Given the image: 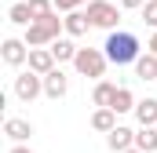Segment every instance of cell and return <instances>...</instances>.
I'll use <instances>...</instances> for the list:
<instances>
[{
	"instance_id": "obj_4",
	"label": "cell",
	"mask_w": 157,
	"mask_h": 153,
	"mask_svg": "<svg viewBox=\"0 0 157 153\" xmlns=\"http://www.w3.org/2000/svg\"><path fill=\"white\" fill-rule=\"evenodd\" d=\"M84 15H88V22L95 26V29H117V22H121V7L117 4H110V0H91L88 7H84Z\"/></svg>"
},
{
	"instance_id": "obj_5",
	"label": "cell",
	"mask_w": 157,
	"mask_h": 153,
	"mask_svg": "<svg viewBox=\"0 0 157 153\" xmlns=\"http://www.w3.org/2000/svg\"><path fill=\"white\" fill-rule=\"evenodd\" d=\"M40 95H44V76L29 73V69L15 76V99H18V102H33Z\"/></svg>"
},
{
	"instance_id": "obj_13",
	"label": "cell",
	"mask_w": 157,
	"mask_h": 153,
	"mask_svg": "<svg viewBox=\"0 0 157 153\" xmlns=\"http://www.w3.org/2000/svg\"><path fill=\"white\" fill-rule=\"evenodd\" d=\"M135 120H139V128H157V99H139Z\"/></svg>"
},
{
	"instance_id": "obj_16",
	"label": "cell",
	"mask_w": 157,
	"mask_h": 153,
	"mask_svg": "<svg viewBox=\"0 0 157 153\" xmlns=\"http://www.w3.org/2000/svg\"><path fill=\"white\" fill-rule=\"evenodd\" d=\"M135 106H139V99H135V95H132V88H124V84H121L117 88V99H113V113H135Z\"/></svg>"
},
{
	"instance_id": "obj_1",
	"label": "cell",
	"mask_w": 157,
	"mask_h": 153,
	"mask_svg": "<svg viewBox=\"0 0 157 153\" xmlns=\"http://www.w3.org/2000/svg\"><path fill=\"white\" fill-rule=\"evenodd\" d=\"M102 51H106V58H110L113 66H135L139 55H143L139 37H135V33H124V29H113V33L106 37V44H102Z\"/></svg>"
},
{
	"instance_id": "obj_2",
	"label": "cell",
	"mask_w": 157,
	"mask_h": 153,
	"mask_svg": "<svg viewBox=\"0 0 157 153\" xmlns=\"http://www.w3.org/2000/svg\"><path fill=\"white\" fill-rule=\"evenodd\" d=\"M62 33H66V22H62L59 15H51V18L33 22V26L26 29V37H22V40H26V47L33 51V47H51V44L62 37Z\"/></svg>"
},
{
	"instance_id": "obj_17",
	"label": "cell",
	"mask_w": 157,
	"mask_h": 153,
	"mask_svg": "<svg viewBox=\"0 0 157 153\" xmlns=\"http://www.w3.org/2000/svg\"><path fill=\"white\" fill-rule=\"evenodd\" d=\"M91 128L102 131V135H110V131L117 128V113H113V110H95V113H91Z\"/></svg>"
},
{
	"instance_id": "obj_21",
	"label": "cell",
	"mask_w": 157,
	"mask_h": 153,
	"mask_svg": "<svg viewBox=\"0 0 157 153\" xmlns=\"http://www.w3.org/2000/svg\"><path fill=\"white\" fill-rule=\"evenodd\" d=\"M80 4H91V0H55V11L70 15V11H80Z\"/></svg>"
},
{
	"instance_id": "obj_9",
	"label": "cell",
	"mask_w": 157,
	"mask_h": 153,
	"mask_svg": "<svg viewBox=\"0 0 157 153\" xmlns=\"http://www.w3.org/2000/svg\"><path fill=\"white\" fill-rule=\"evenodd\" d=\"M106 146L113 153H128V150H135V131L132 128H124V124H117L110 135H106Z\"/></svg>"
},
{
	"instance_id": "obj_3",
	"label": "cell",
	"mask_w": 157,
	"mask_h": 153,
	"mask_svg": "<svg viewBox=\"0 0 157 153\" xmlns=\"http://www.w3.org/2000/svg\"><path fill=\"white\" fill-rule=\"evenodd\" d=\"M106 51L102 47H80L77 51V58H73V69H77L80 76H91L95 84L102 80V73H106Z\"/></svg>"
},
{
	"instance_id": "obj_22",
	"label": "cell",
	"mask_w": 157,
	"mask_h": 153,
	"mask_svg": "<svg viewBox=\"0 0 157 153\" xmlns=\"http://www.w3.org/2000/svg\"><path fill=\"white\" fill-rule=\"evenodd\" d=\"M139 15H143V22H150V26H154V33H157V4H154V0H146V7H143Z\"/></svg>"
},
{
	"instance_id": "obj_10",
	"label": "cell",
	"mask_w": 157,
	"mask_h": 153,
	"mask_svg": "<svg viewBox=\"0 0 157 153\" xmlns=\"http://www.w3.org/2000/svg\"><path fill=\"white\" fill-rule=\"evenodd\" d=\"M117 88H121V84H110V80H99V84L91 88V102H95V110H113V99H117Z\"/></svg>"
},
{
	"instance_id": "obj_23",
	"label": "cell",
	"mask_w": 157,
	"mask_h": 153,
	"mask_svg": "<svg viewBox=\"0 0 157 153\" xmlns=\"http://www.w3.org/2000/svg\"><path fill=\"white\" fill-rule=\"evenodd\" d=\"M146 0H121V11H143Z\"/></svg>"
},
{
	"instance_id": "obj_25",
	"label": "cell",
	"mask_w": 157,
	"mask_h": 153,
	"mask_svg": "<svg viewBox=\"0 0 157 153\" xmlns=\"http://www.w3.org/2000/svg\"><path fill=\"white\" fill-rule=\"evenodd\" d=\"M146 47H150V55H157V33L150 37V44H146Z\"/></svg>"
},
{
	"instance_id": "obj_11",
	"label": "cell",
	"mask_w": 157,
	"mask_h": 153,
	"mask_svg": "<svg viewBox=\"0 0 157 153\" xmlns=\"http://www.w3.org/2000/svg\"><path fill=\"white\" fill-rule=\"evenodd\" d=\"M66 91H70V76L62 73V69H51V73L44 76V95H48V99H55V102H59Z\"/></svg>"
},
{
	"instance_id": "obj_7",
	"label": "cell",
	"mask_w": 157,
	"mask_h": 153,
	"mask_svg": "<svg viewBox=\"0 0 157 153\" xmlns=\"http://www.w3.org/2000/svg\"><path fill=\"white\" fill-rule=\"evenodd\" d=\"M29 73H37V76H48L51 69H59V62H55V55H51V47H33L29 51Z\"/></svg>"
},
{
	"instance_id": "obj_14",
	"label": "cell",
	"mask_w": 157,
	"mask_h": 153,
	"mask_svg": "<svg viewBox=\"0 0 157 153\" xmlns=\"http://www.w3.org/2000/svg\"><path fill=\"white\" fill-rule=\"evenodd\" d=\"M7 22H11V26H22V29H29V26H33L29 0H18V4H11V11H7Z\"/></svg>"
},
{
	"instance_id": "obj_20",
	"label": "cell",
	"mask_w": 157,
	"mask_h": 153,
	"mask_svg": "<svg viewBox=\"0 0 157 153\" xmlns=\"http://www.w3.org/2000/svg\"><path fill=\"white\" fill-rule=\"evenodd\" d=\"M29 11H33V22L51 18V15H55V0H29Z\"/></svg>"
},
{
	"instance_id": "obj_19",
	"label": "cell",
	"mask_w": 157,
	"mask_h": 153,
	"mask_svg": "<svg viewBox=\"0 0 157 153\" xmlns=\"http://www.w3.org/2000/svg\"><path fill=\"white\" fill-rule=\"evenodd\" d=\"M135 150L157 153V128H139V131H135Z\"/></svg>"
},
{
	"instance_id": "obj_12",
	"label": "cell",
	"mask_w": 157,
	"mask_h": 153,
	"mask_svg": "<svg viewBox=\"0 0 157 153\" xmlns=\"http://www.w3.org/2000/svg\"><path fill=\"white\" fill-rule=\"evenodd\" d=\"M62 22H66V37H70V40L84 37V33L91 29V22H88V15H84V11H70V15H66Z\"/></svg>"
},
{
	"instance_id": "obj_6",
	"label": "cell",
	"mask_w": 157,
	"mask_h": 153,
	"mask_svg": "<svg viewBox=\"0 0 157 153\" xmlns=\"http://www.w3.org/2000/svg\"><path fill=\"white\" fill-rule=\"evenodd\" d=\"M0 58L11 66V69H18V66H26L29 62V47H26V40L18 37H7L4 44H0Z\"/></svg>"
},
{
	"instance_id": "obj_26",
	"label": "cell",
	"mask_w": 157,
	"mask_h": 153,
	"mask_svg": "<svg viewBox=\"0 0 157 153\" xmlns=\"http://www.w3.org/2000/svg\"><path fill=\"white\" fill-rule=\"evenodd\" d=\"M128 153H143V150H128Z\"/></svg>"
},
{
	"instance_id": "obj_24",
	"label": "cell",
	"mask_w": 157,
	"mask_h": 153,
	"mask_svg": "<svg viewBox=\"0 0 157 153\" xmlns=\"http://www.w3.org/2000/svg\"><path fill=\"white\" fill-rule=\"evenodd\" d=\"M7 153H33V150H29V146H11Z\"/></svg>"
},
{
	"instance_id": "obj_18",
	"label": "cell",
	"mask_w": 157,
	"mask_h": 153,
	"mask_svg": "<svg viewBox=\"0 0 157 153\" xmlns=\"http://www.w3.org/2000/svg\"><path fill=\"white\" fill-rule=\"evenodd\" d=\"M135 76L139 80H157V55H139V62H135Z\"/></svg>"
},
{
	"instance_id": "obj_27",
	"label": "cell",
	"mask_w": 157,
	"mask_h": 153,
	"mask_svg": "<svg viewBox=\"0 0 157 153\" xmlns=\"http://www.w3.org/2000/svg\"><path fill=\"white\" fill-rule=\"evenodd\" d=\"M154 4H157V0H154Z\"/></svg>"
},
{
	"instance_id": "obj_8",
	"label": "cell",
	"mask_w": 157,
	"mask_h": 153,
	"mask_svg": "<svg viewBox=\"0 0 157 153\" xmlns=\"http://www.w3.org/2000/svg\"><path fill=\"white\" fill-rule=\"evenodd\" d=\"M4 135H7L15 146H26V142H29V135H33V124H29V120H22V117H7V120H4Z\"/></svg>"
},
{
	"instance_id": "obj_15",
	"label": "cell",
	"mask_w": 157,
	"mask_h": 153,
	"mask_svg": "<svg viewBox=\"0 0 157 153\" xmlns=\"http://www.w3.org/2000/svg\"><path fill=\"white\" fill-rule=\"evenodd\" d=\"M77 51H80V47H77L70 37H59L55 44H51V55H55V62H73V58H77Z\"/></svg>"
}]
</instances>
